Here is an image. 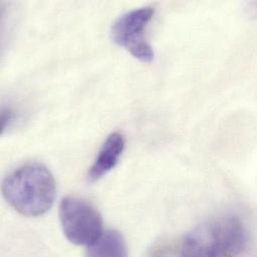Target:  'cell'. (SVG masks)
<instances>
[{
  "mask_svg": "<svg viewBox=\"0 0 257 257\" xmlns=\"http://www.w3.org/2000/svg\"><path fill=\"white\" fill-rule=\"evenodd\" d=\"M248 242L247 231L236 216L205 221L183 239L181 257H236Z\"/></svg>",
  "mask_w": 257,
  "mask_h": 257,
  "instance_id": "obj_1",
  "label": "cell"
},
{
  "mask_svg": "<svg viewBox=\"0 0 257 257\" xmlns=\"http://www.w3.org/2000/svg\"><path fill=\"white\" fill-rule=\"evenodd\" d=\"M55 182L50 171L40 164H26L3 181L5 200L17 212L28 217L46 213L55 199Z\"/></svg>",
  "mask_w": 257,
  "mask_h": 257,
  "instance_id": "obj_2",
  "label": "cell"
},
{
  "mask_svg": "<svg viewBox=\"0 0 257 257\" xmlns=\"http://www.w3.org/2000/svg\"><path fill=\"white\" fill-rule=\"evenodd\" d=\"M59 220L63 234L75 245L86 247L102 234V219L99 212L85 200L68 196L59 205Z\"/></svg>",
  "mask_w": 257,
  "mask_h": 257,
  "instance_id": "obj_3",
  "label": "cell"
},
{
  "mask_svg": "<svg viewBox=\"0 0 257 257\" xmlns=\"http://www.w3.org/2000/svg\"><path fill=\"white\" fill-rule=\"evenodd\" d=\"M153 15L152 7L135 8L121 14L112 23L110 29L111 39L144 62H149L154 58V51L145 36L146 28Z\"/></svg>",
  "mask_w": 257,
  "mask_h": 257,
  "instance_id": "obj_4",
  "label": "cell"
},
{
  "mask_svg": "<svg viewBox=\"0 0 257 257\" xmlns=\"http://www.w3.org/2000/svg\"><path fill=\"white\" fill-rule=\"evenodd\" d=\"M124 145V138L120 133H112L105 139L89 168L87 178L90 182L99 180L116 166Z\"/></svg>",
  "mask_w": 257,
  "mask_h": 257,
  "instance_id": "obj_5",
  "label": "cell"
},
{
  "mask_svg": "<svg viewBox=\"0 0 257 257\" xmlns=\"http://www.w3.org/2000/svg\"><path fill=\"white\" fill-rule=\"evenodd\" d=\"M85 257H127L125 241L116 230H105L95 242L87 246Z\"/></svg>",
  "mask_w": 257,
  "mask_h": 257,
  "instance_id": "obj_6",
  "label": "cell"
},
{
  "mask_svg": "<svg viewBox=\"0 0 257 257\" xmlns=\"http://www.w3.org/2000/svg\"><path fill=\"white\" fill-rule=\"evenodd\" d=\"M1 118H2V133H3L4 130H6L13 121L14 111L11 108H4L2 110Z\"/></svg>",
  "mask_w": 257,
  "mask_h": 257,
  "instance_id": "obj_7",
  "label": "cell"
},
{
  "mask_svg": "<svg viewBox=\"0 0 257 257\" xmlns=\"http://www.w3.org/2000/svg\"><path fill=\"white\" fill-rule=\"evenodd\" d=\"M248 14L251 18H257V2H250L248 7Z\"/></svg>",
  "mask_w": 257,
  "mask_h": 257,
  "instance_id": "obj_8",
  "label": "cell"
}]
</instances>
